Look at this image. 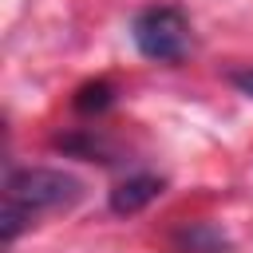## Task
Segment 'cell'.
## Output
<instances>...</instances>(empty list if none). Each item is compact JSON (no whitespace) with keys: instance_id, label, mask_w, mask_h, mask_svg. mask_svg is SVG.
<instances>
[{"instance_id":"6da1fadb","label":"cell","mask_w":253,"mask_h":253,"mask_svg":"<svg viewBox=\"0 0 253 253\" xmlns=\"http://www.w3.org/2000/svg\"><path fill=\"white\" fill-rule=\"evenodd\" d=\"M79 198H83V182L67 170L20 166V170H8L4 178V206L24 213L28 221H36V213H47V210H71Z\"/></svg>"},{"instance_id":"7a4b0ae2","label":"cell","mask_w":253,"mask_h":253,"mask_svg":"<svg viewBox=\"0 0 253 253\" xmlns=\"http://www.w3.org/2000/svg\"><path fill=\"white\" fill-rule=\"evenodd\" d=\"M130 40L138 55L154 63H178L190 51V20L178 4H150L130 20Z\"/></svg>"},{"instance_id":"3957f363","label":"cell","mask_w":253,"mask_h":253,"mask_svg":"<svg viewBox=\"0 0 253 253\" xmlns=\"http://www.w3.org/2000/svg\"><path fill=\"white\" fill-rule=\"evenodd\" d=\"M162 190H166V182H162L158 174H130V178H123V182L111 190L107 206H111V213L130 217V213H142Z\"/></svg>"},{"instance_id":"277c9868","label":"cell","mask_w":253,"mask_h":253,"mask_svg":"<svg viewBox=\"0 0 253 253\" xmlns=\"http://www.w3.org/2000/svg\"><path fill=\"white\" fill-rule=\"evenodd\" d=\"M174 249L178 253H225L229 237L210 221H190V225H182L174 233Z\"/></svg>"},{"instance_id":"5b68a950","label":"cell","mask_w":253,"mask_h":253,"mask_svg":"<svg viewBox=\"0 0 253 253\" xmlns=\"http://www.w3.org/2000/svg\"><path fill=\"white\" fill-rule=\"evenodd\" d=\"M111 103H115V83H107V79L83 83V87L75 91V99H71V107H75L79 115H103Z\"/></svg>"},{"instance_id":"8992f818","label":"cell","mask_w":253,"mask_h":253,"mask_svg":"<svg viewBox=\"0 0 253 253\" xmlns=\"http://www.w3.org/2000/svg\"><path fill=\"white\" fill-rule=\"evenodd\" d=\"M55 146L59 150H67V154H79V158H99V162H115V158H107V146L99 142V138H91V134H59L55 138Z\"/></svg>"},{"instance_id":"52a82bcc","label":"cell","mask_w":253,"mask_h":253,"mask_svg":"<svg viewBox=\"0 0 253 253\" xmlns=\"http://www.w3.org/2000/svg\"><path fill=\"white\" fill-rule=\"evenodd\" d=\"M229 83H233L241 95L253 99V67H237V71H229Z\"/></svg>"}]
</instances>
